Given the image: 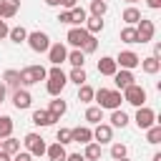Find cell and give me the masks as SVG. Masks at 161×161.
I'll return each mask as SVG.
<instances>
[{"mask_svg": "<svg viewBox=\"0 0 161 161\" xmlns=\"http://www.w3.org/2000/svg\"><path fill=\"white\" fill-rule=\"evenodd\" d=\"M93 98H96L98 108H108V111L121 108V101H123L121 91H111V88H98V91H93Z\"/></svg>", "mask_w": 161, "mask_h": 161, "instance_id": "cell-1", "label": "cell"}, {"mask_svg": "<svg viewBox=\"0 0 161 161\" xmlns=\"http://www.w3.org/2000/svg\"><path fill=\"white\" fill-rule=\"evenodd\" d=\"M48 83H45V91L50 93V96H60L63 93V88H65V83H68V75L60 70V65H53L50 70H48Z\"/></svg>", "mask_w": 161, "mask_h": 161, "instance_id": "cell-2", "label": "cell"}, {"mask_svg": "<svg viewBox=\"0 0 161 161\" xmlns=\"http://www.w3.org/2000/svg\"><path fill=\"white\" fill-rule=\"evenodd\" d=\"M45 75H48V70L43 68V65H25L23 70H20V86H35V83H40V80H45Z\"/></svg>", "mask_w": 161, "mask_h": 161, "instance_id": "cell-3", "label": "cell"}, {"mask_svg": "<svg viewBox=\"0 0 161 161\" xmlns=\"http://www.w3.org/2000/svg\"><path fill=\"white\" fill-rule=\"evenodd\" d=\"M25 43H28L30 50H35V53H48V48H50V38H48V33H43V30L28 33Z\"/></svg>", "mask_w": 161, "mask_h": 161, "instance_id": "cell-4", "label": "cell"}, {"mask_svg": "<svg viewBox=\"0 0 161 161\" xmlns=\"http://www.w3.org/2000/svg\"><path fill=\"white\" fill-rule=\"evenodd\" d=\"M121 96H123V101H126V103H131V106H136V108L146 103V91H143V86H138V83L126 86Z\"/></svg>", "mask_w": 161, "mask_h": 161, "instance_id": "cell-5", "label": "cell"}, {"mask_svg": "<svg viewBox=\"0 0 161 161\" xmlns=\"http://www.w3.org/2000/svg\"><path fill=\"white\" fill-rule=\"evenodd\" d=\"M23 143H25V148H28L30 156H43L45 148H48V146H45V138H43L40 133H28Z\"/></svg>", "mask_w": 161, "mask_h": 161, "instance_id": "cell-6", "label": "cell"}, {"mask_svg": "<svg viewBox=\"0 0 161 161\" xmlns=\"http://www.w3.org/2000/svg\"><path fill=\"white\" fill-rule=\"evenodd\" d=\"M153 33H156L153 20L141 18V20L136 23V35H138V43H151V40H153Z\"/></svg>", "mask_w": 161, "mask_h": 161, "instance_id": "cell-7", "label": "cell"}, {"mask_svg": "<svg viewBox=\"0 0 161 161\" xmlns=\"http://www.w3.org/2000/svg\"><path fill=\"white\" fill-rule=\"evenodd\" d=\"M65 40H68L73 48L83 50V45L91 40V33H88L86 28H70V30H68V35H65Z\"/></svg>", "mask_w": 161, "mask_h": 161, "instance_id": "cell-8", "label": "cell"}, {"mask_svg": "<svg viewBox=\"0 0 161 161\" xmlns=\"http://www.w3.org/2000/svg\"><path fill=\"white\" fill-rule=\"evenodd\" d=\"M133 121H136V126H138V128H143V131H146L148 126H153V123H156V113H153L148 106H138V111H136V118H133Z\"/></svg>", "mask_w": 161, "mask_h": 161, "instance_id": "cell-9", "label": "cell"}, {"mask_svg": "<svg viewBox=\"0 0 161 161\" xmlns=\"http://www.w3.org/2000/svg\"><path fill=\"white\" fill-rule=\"evenodd\" d=\"M138 63H141V58H138L133 50H121L118 58H116V65H121V68H126V70L138 68Z\"/></svg>", "mask_w": 161, "mask_h": 161, "instance_id": "cell-10", "label": "cell"}, {"mask_svg": "<svg viewBox=\"0 0 161 161\" xmlns=\"http://www.w3.org/2000/svg\"><path fill=\"white\" fill-rule=\"evenodd\" d=\"M30 103H33V96H30L28 88H15V91H13V106H15L18 111L30 108Z\"/></svg>", "mask_w": 161, "mask_h": 161, "instance_id": "cell-11", "label": "cell"}, {"mask_svg": "<svg viewBox=\"0 0 161 161\" xmlns=\"http://www.w3.org/2000/svg\"><path fill=\"white\" fill-rule=\"evenodd\" d=\"M65 58H68L65 45H63V43H50V48H48V60H50L53 65H60V63H65Z\"/></svg>", "mask_w": 161, "mask_h": 161, "instance_id": "cell-12", "label": "cell"}, {"mask_svg": "<svg viewBox=\"0 0 161 161\" xmlns=\"http://www.w3.org/2000/svg\"><path fill=\"white\" fill-rule=\"evenodd\" d=\"M113 138V126L111 123H96V128H93V141L96 143H108Z\"/></svg>", "mask_w": 161, "mask_h": 161, "instance_id": "cell-13", "label": "cell"}, {"mask_svg": "<svg viewBox=\"0 0 161 161\" xmlns=\"http://www.w3.org/2000/svg\"><path fill=\"white\" fill-rule=\"evenodd\" d=\"M18 10H20V0H0V18L3 20L15 18Z\"/></svg>", "mask_w": 161, "mask_h": 161, "instance_id": "cell-14", "label": "cell"}, {"mask_svg": "<svg viewBox=\"0 0 161 161\" xmlns=\"http://www.w3.org/2000/svg\"><path fill=\"white\" fill-rule=\"evenodd\" d=\"M136 78H133V70H126V68H121V70H116L113 73V83H116V88L118 91H123L126 86H131Z\"/></svg>", "mask_w": 161, "mask_h": 161, "instance_id": "cell-15", "label": "cell"}, {"mask_svg": "<svg viewBox=\"0 0 161 161\" xmlns=\"http://www.w3.org/2000/svg\"><path fill=\"white\" fill-rule=\"evenodd\" d=\"M70 138H73V143H88V141H93V131L88 128V126H78V128H70Z\"/></svg>", "mask_w": 161, "mask_h": 161, "instance_id": "cell-16", "label": "cell"}, {"mask_svg": "<svg viewBox=\"0 0 161 161\" xmlns=\"http://www.w3.org/2000/svg\"><path fill=\"white\" fill-rule=\"evenodd\" d=\"M118 70V65H116V58H111V55H103L101 60H98V73L101 75H111L113 78V73Z\"/></svg>", "mask_w": 161, "mask_h": 161, "instance_id": "cell-17", "label": "cell"}, {"mask_svg": "<svg viewBox=\"0 0 161 161\" xmlns=\"http://www.w3.org/2000/svg\"><path fill=\"white\" fill-rule=\"evenodd\" d=\"M141 70L143 73H148V75H156L158 70H161V60L156 58V55H148V58H141Z\"/></svg>", "mask_w": 161, "mask_h": 161, "instance_id": "cell-18", "label": "cell"}, {"mask_svg": "<svg viewBox=\"0 0 161 161\" xmlns=\"http://www.w3.org/2000/svg\"><path fill=\"white\" fill-rule=\"evenodd\" d=\"M65 111H68L65 101H63V98H58V96H53V101H50V106H48V113H50L55 121H60V116H65Z\"/></svg>", "mask_w": 161, "mask_h": 161, "instance_id": "cell-19", "label": "cell"}, {"mask_svg": "<svg viewBox=\"0 0 161 161\" xmlns=\"http://www.w3.org/2000/svg\"><path fill=\"white\" fill-rule=\"evenodd\" d=\"M33 123L45 128V126H53V123H55V118H53L45 108H38V111H33Z\"/></svg>", "mask_w": 161, "mask_h": 161, "instance_id": "cell-20", "label": "cell"}, {"mask_svg": "<svg viewBox=\"0 0 161 161\" xmlns=\"http://www.w3.org/2000/svg\"><path fill=\"white\" fill-rule=\"evenodd\" d=\"M45 153H48V161H65V156H68V153H65V146L58 143V141H55L53 146H48Z\"/></svg>", "mask_w": 161, "mask_h": 161, "instance_id": "cell-21", "label": "cell"}, {"mask_svg": "<svg viewBox=\"0 0 161 161\" xmlns=\"http://www.w3.org/2000/svg\"><path fill=\"white\" fill-rule=\"evenodd\" d=\"M3 83H5V88H20V70H13V68H8L5 73H3Z\"/></svg>", "mask_w": 161, "mask_h": 161, "instance_id": "cell-22", "label": "cell"}, {"mask_svg": "<svg viewBox=\"0 0 161 161\" xmlns=\"http://www.w3.org/2000/svg\"><path fill=\"white\" fill-rule=\"evenodd\" d=\"M111 126L113 128H126L128 126V113L121 111V108H113L111 111Z\"/></svg>", "mask_w": 161, "mask_h": 161, "instance_id": "cell-23", "label": "cell"}, {"mask_svg": "<svg viewBox=\"0 0 161 161\" xmlns=\"http://www.w3.org/2000/svg\"><path fill=\"white\" fill-rule=\"evenodd\" d=\"M83 158H86V161H98V158H101V143L88 141L86 148H83Z\"/></svg>", "mask_w": 161, "mask_h": 161, "instance_id": "cell-24", "label": "cell"}, {"mask_svg": "<svg viewBox=\"0 0 161 161\" xmlns=\"http://www.w3.org/2000/svg\"><path fill=\"white\" fill-rule=\"evenodd\" d=\"M121 18H123V23H126V25H136V23H138L143 15H141V10H138V8L128 5V8L123 10V15H121Z\"/></svg>", "mask_w": 161, "mask_h": 161, "instance_id": "cell-25", "label": "cell"}, {"mask_svg": "<svg viewBox=\"0 0 161 161\" xmlns=\"http://www.w3.org/2000/svg\"><path fill=\"white\" fill-rule=\"evenodd\" d=\"M73 68H83V63H86V53L83 50H78V48H73L70 53H68V58H65Z\"/></svg>", "mask_w": 161, "mask_h": 161, "instance_id": "cell-26", "label": "cell"}, {"mask_svg": "<svg viewBox=\"0 0 161 161\" xmlns=\"http://www.w3.org/2000/svg\"><path fill=\"white\" fill-rule=\"evenodd\" d=\"M0 151H5V153H10V156H15V153L20 151V141H18V138H13V136H8V138H3Z\"/></svg>", "mask_w": 161, "mask_h": 161, "instance_id": "cell-27", "label": "cell"}, {"mask_svg": "<svg viewBox=\"0 0 161 161\" xmlns=\"http://www.w3.org/2000/svg\"><path fill=\"white\" fill-rule=\"evenodd\" d=\"M86 30H88L91 35H96V33H101V30H103V18H96V15H91V18H86Z\"/></svg>", "mask_w": 161, "mask_h": 161, "instance_id": "cell-28", "label": "cell"}, {"mask_svg": "<svg viewBox=\"0 0 161 161\" xmlns=\"http://www.w3.org/2000/svg\"><path fill=\"white\" fill-rule=\"evenodd\" d=\"M86 121H88V123H101V121H103V108L88 106V108H86Z\"/></svg>", "mask_w": 161, "mask_h": 161, "instance_id": "cell-29", "label": "cell"}, {"mask_svg": "<svg viewBox=\"0 0 161 161\" xmlns=\"http://www.w3.org/2000/svg\"><path fill=\"white\" fill-rule=\"evenodd\" d=\"M8 38L13 40V43H25V38H28V30L23 28V25H18V28H10V33H8Z\"/></svg>", "mask_w": 161, "mask_h": 161, "instance_id": "cell-30", "label": "cell"}, {"mask_svg": "<svg viewBox=\"0 0 161 161\" xmlns=\"http://www.w3.org/2000/svg\"><path fill=\"white\" fill-rule=\"evenodd\" d=\"M121 40H123V43H128V45L138 43V35H136V25H126V28L121 30Z\"/></svg>", "mask_w": 161, "mask_h": 161, "instance_id": "cell-31", "label": "cell"}, {"mask_svg": "<svg viewBox=\"0 0 161 161\" xmlns=\"http://www.w3.org/2000/svg\"><path fill=\"white\" fill-rule=\"evenodd\" d=\"M146 141H148V143H153V146H156V143H161V126H158V123H153V126H148V128H146Z\"/></svg>", "mask_w": 161, "mask_h": 161, "instance_id": "cell-32", "label": "cell"}, {"mask_svg": "<svg viewBox=\"0 0 161 161\" xmlns=\"http://www.w3.org/2000/svg\"><path fill=\"white\" fill-rule=\"evenodd\" d=\"M86 18H88V15H86V10H83V8H78V5H75V8H70V25H83V23H86Z\"/></svg>", "mask_w": 161, "mask_h": 161, "instance_id": "cell-33", "label": "cell"}, {"mask_svg": "<svg viewBox=\"0 0 161 161\" xmlns=\"http://www.w3.org/2000/svg\"><path fill=\"white\" fill-rule=\"evenodd\" d=\"M13 136V118L10 116H0V138Z\"/></svg>", "mask_w": 161, "mask_h": 161, "instance_id": "cell-34", "label": "cell"}, {"mask_svg": "<svg viewBox=\"0 0 161 161\" xmlns=\"http://www.w3.org/2000/svg\"><path fill=\"white\" fill-rule=\"evenodd\" d=\"M106 10H108L106 0H91V15H96V18H103V15H106Z\"/></svg>", "mask_w": 161, "mask_h": 161, "instance_id": "cell-35", "label": "cell"}, {"mask_svg": "<svg viewBox=\"0 0 161 161\" xmlns=\"http://www.w3.org/2000/svg\"><path fill=\"white\" fill-rule=\"evenodd\" d=\"M68 80H73L75 86H83V83L88 80V75H86V70H83V68H73V70L68 73Z\"/></svg>", "mask_w": 161, "mask_h": 161, "instance_id": "cell-36", "label": "cell"}, {"mask_svg": "<svg viewBox=\"0 0 161 161\" xmlns=\"http://www.w3.org/2000/svg\"><path fill=\"white\" fill-rule=\"evenodd\" d=\"M78 101H80V103H91V101H93V88H91L88 83L78 86Z\"/></svg>", "mask_w": 161, "mask_h": 161, "instance_id": "cell-37", "label": "cell"}, {"mask_svg": "<svg viewBox=\"0 0 161 161\" xmlns=\"http://www.w3.org/2000/svg\"><path fill=\"white\" fill-rule=\"evenodd\" d=\"M55 138H58V143H73V138H70V128H58V133H55Z\"/></svg>", "mask_w": 161, "mask_h": 161, "instance_id": "cell-38", "label": "cell"}, {"mask_svg": "<svg viewBox=\"0 0 161 161\" xmlns=\"http://www.w3.org/2000/svg\"><path fill=\"white\" fill-rule=\"evenodd\" d=\"M126 153H128V148H126L123 143H113V146H111V156H113V158H123Z\"/></svg>", "mask_w": 161, "mask_h": 161, "instance_id": "cell-39", "label": "cell"}, {"mask_svg": "<svg viewBox=\"0 0 161 161\" xmlns=\"http://www.w3.org/2000/svg\"><path fill=\"white\" fill-rule=\"evenodd\" d=\"M96 50H98V40H96V35H91V40L83 45V53L88 55V53H96Z\"/></svg>", "mask_w": 161, "mask_h": 161, "instance_id": "cell-40", "label": "cell"}, {"mask_svg": "<svg viewBox=\"0 0 161 161\" xmlns=\"http://www.w3.org/2000/svg\"><path fill=\"white\" fill-rule=\"evenodd\" d=\"M13 161H33V156H30L28 151H18V153L13 156Z\"/></svg>", "mask_w": 161, "mask_h": 161, "instance_id": "cell-41", "label": "cell"}, {"mask_svg": "<svg viewBox=\"0 0 161 161\" xmlns=\"http://www.w3.org/2000/svg\"><path fill=\"white\" fill-rule=\"evenodd\" d=\"M58 20H60L63 25H70V10H60V15H58Z\"/></svg>", "mask_w": 161, "mask_h": 161, "instance_id": "cell-42", "label": "cell"}, {"mask_svg": "<svg viewBox=\"0 0 161 161\" xmlns=\"http://www.w3.org/2000/svg\"><path fill=\"white\" fill-rule=\"evenodd\" d=\"M60 5H63V10H70V8L78 5V0H60Z\"/></svg>", "mask_w": 161, "mask_h": 161, "instance_id": "cell-43", "label": "cell"}, {"mask_svg": "<svg viewBox=\"0 0 161 161\" xmlns=\"http://www.w3.org/2000/svg\"><path fill=\"white\" fill-rule=\"evenodd\" d=\"M8 33H10V28L5 25V20H0V40H3V38H8Z\"/></svg>", "mask_w": 161, "mask_h": 161, "instance_id": "cell-44", "label": "cell"}, {"mask_svg": "<svg viewBox=\"0 0 161 161\" xmlns=\"http://www.w3.org/2000/svg\"><path fill=\"white\" fill-rule=\"evenodd\" d=\"M65 161H86V158H83V153H68Z\"/></svg>", "mask_w": 161, "mask_h": 161, "instance_id": "cell-45", "label": "cell"}, {"mask_svg": "<svg viewBox=\"0 0 161 161\" xmlns=\"http://www.w3.org/2000/svg\"><path fill=\"white\" fill-rule=\"evenodd\" d=\"M146 3H148L151 10H158V8H161V0H146Z\"/></svg>", "mask_w": 161, "mask_h": 161, "instance_id": "cell-46", "label": "cell"}, {"mask_svg": "<svg viewBox=\"0 0 161 161\" xmlns=\"http://www.w3.org/2000/svg\"><path fill=\"white\" fill-rule=\"evenodd\" d=\"M153 55H156V58H161V43H156V45H153Z\"/></svg>", "mask_w": 161, "mask_h": 161, "instance_id": "cell-47", "label": "cell"}, {"mask_svg": "<svg viewBox=\"0 0 161 161\" xmlns=\"http://www.w3.org/2000/svg\"><path fill=\"white\" fill-rule=\"evenodd\" d=\"M0 161H13V156H10V153H5V151H0Z\"/></svg>", "mask_w": 161, "mask_h": 161, "instance_id": "cell-48", "label": "cell"}, {"mask_svg": "<svg viewBox=\"0 0 161 161\" xmlns=\"http://www.w3.org/2000/svg\"><path fill=\"white\" fill-rule=\"evenodd\" d=\"M5 91H8V88H5V83H0V103H3V98H5Z\"/></svg>", "mask_w": 161, "mask_h": 161, "instance_id": "cell-49", "label": "cell"}, {"mask_svg": "<svg viewBox=\"0 0 161 161\" xmlns=\"http://www.w3.org/2000/svg\"><path fill=\"white\" fill-rule=\"evenodd\" d=\"M45 5H50V8H55V5H60V0H45Z\"/></svg>", "mask_w": 161, "mask_h": 161, "instance_id": "cell-50", "label": "cell"}, {"mask_svg": "<svg viewBox=\"0 0 161 161\" xmlns=\"http://www.w3.org/2000/svg\"><path fill=\"white\" fill-rule=\"evenodd\" d=\"M153 161H161V153H153Z\"/></svg>", "mask_w": 161, "mask_h": 161, "instance_id": "cell-51", "label": "cell"}, {"mask_svg": "<svg viewBox=\"0 0 161 161\" xmlns=\"http://www.w3.org/2000/svg\"><path fill=\"white\" fill-rule=\"evenodd\" d=\"M116 161H128V156H123V158H116Z\"/></svg>", "mask_w": 161, "mask_h": 161, "instance_id": "cell-52", "label": "cell"}, {"mask_svg": "<svg viewBox=\"0 0 161 161\" xmlns=\"http://www.w3.org/2000/svg\"><path fill=\"white\" fill-rule=\"evenodd\" d=\"M126 3H131V5H133V3H138V0H126Z\"/></svg>", "mask_w": 161, "mask_h": 161, "instance_id": "cell-53", "label": "cell"}, {"mask_svg": "<svg viewBox=\"0 0 161 161\" xmlns=\"http://www.w3.org/2000/svg\"><path fill=\"white\" fill-rule=\"evenodd\" d=\"M0 146H3V138H0Z\"/></svg>", "mask_w": 161, "mask_h": 161, "instance_id": "cell-54", "label": "cell"}]
</instances>
